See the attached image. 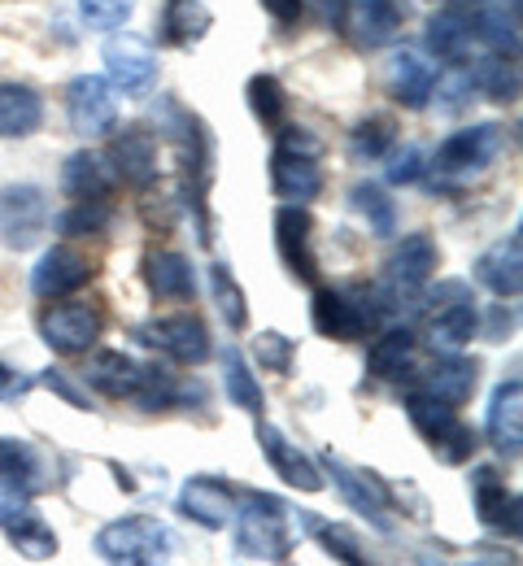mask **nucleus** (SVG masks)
Returning a JSON list of instances; mask_svg holds the SVG:
<instances>
[{"label": "nucleus", "mask_w": 523, "mask_h": 566, "mask_svg": "<svg viewBox=\"0 0 523 566\" xmlns=\"http://www.w3.org/2000/svg\"><path fill=\"white\" fill-rule=\"evenodd\" d=\"M475 449H480V431L467 427L462 419H453V423L432 440V458H437L441 467H467V462L475 458Z\"/></svg>", "instance_id": "45"}, {"label": "nucleus", "mask_w": 523, "mask_h": 566, "mask_svg": "<svg viewBox=\"0 0 523 566\" xmlns=\"http://www.w3.org/2000/svg\"><path fill=\"white\" fill-rule=\"evenodd\" d=\"M140 370H145V366L132 354H123V349H92L87 370H83V384H87L92 392L109 397V401H123V397L136 392Z\"/></svg>", "instance_id": "27"}, {"label": "nucleus", "mask_w": 523, "mask_h": 566, "mask_svg": "<svg viewBox=\"0 0 523 566\" xmlns=\"http://www.w3.org/2000/svg\"><path fill=\"white\" fill-rule=\"evenodd\" d=\"M484 436H489V444H493L502 458H520V449H523V384L520 379L498 384V392H493V401H489V415H484Z\"/></svg>", "instance_id": "25"}, {"label": "nucleus", "mask_w": 523, "mask_h": 566, "mask_svg": "<svg viewBox=\"0 0 523 566\" xmlns=\"http://www.w3.org/2000/svg\"><path fill=\"white\" fill-rule=\"evenodd\" d=\"M475 384H480V361H471V357H462L458 349L446 357H437V366L428 370V392L432 397H441L446 406H467L471 397H475Z\"/></svg>", "instance_id": "32"}, {"label": "nucleus", "mask_w": 523, "mask_h": 566, "mask_svg": "<svg viewBox=\"0 0 523 566\" xmlns=\"http://www.w3.org/2000/svg\"><path fill=\"white\" fill-rule=\"evenodd\" d=\"M297 357V340H289L284 332H258L253 336V361L271 375H289Z\"/></svg>", "instance_id": "47"}, {"label": "nucleus", "mask_w": 523, "mask_h": 566, "mask_svg": "<svg viewBox=\"0 0 523 566\" xmlns=\"http://www.w3.org/2000/svg\"><path fill=\"white\" fill-rule=\"evenodd\" d=\"M410 22V0H349L345 31L354 35L358 49H384L401 35Z\"/></svg>", "instance_id": "17"}, {"label": "nucleus", "mask_w": 523, "mask_h": 566, "mask_svg": "<svg viewBox=\"0 0 523 566\" xmlns=\"http://www.w3.org/2000/svg\"><path fill=\"white\" fill-rule=\"evenodd\" d=\"M289 505L271 493H244L240 510H231L236 554L249 563H289L293 558V523Z\"/></svg>", "instance_id": "2"}, {"label": "nucleus", "mask_w": 523, "mask_h": 566, "mask_svg": "<svg viewBox=\"0 0 523 566\" xmlns=\"http://www.w3.org/2000/svg\"><path fill=\"white\" fill-rule=\"evenodd\" d=\"M437 83H441V71L423 53H415V49H401L388 62V87H393V101L401 109H423L432 101Z\"/></svg>", "instance_id": "26"}, {"label": "nucleus", "mask_w": 523, "mask_h": 566, "mask_svg": "<svg viewBox=\"0 0 523 566\" xmlns=\"http://www.w3.org/2000/svg\"><path fill=\"white\" fill-rule=\"evenodd\" d=\"M415 354H419V340L410 327H388L375 336V345L367 349V375L379 379V384H397L410 366H415Z\"/></svg>", "instance_id": "31"}, {"label": "nucleus", "mask_w": 523, "mask_h": 566, "mask_svg": "<svg viewBox=\"0 0 523 566\" xmlns=\"http://www.w3.org/2000/svg\"><path fill=\"white\" fill-rule=\"evenodd\" d=\"M428 332H432V349H441V354H453L475 340L480 305H475L471 283L437 280V287L428 292Z\"/></svg>", "instance_id": "5"}, {"label": "nucleus", "mask_w": 523, "mask_h": 566, "mask_svg": "<svg viewBox=\"0 0 523 566\" xmlns=\"http://www.w3.org/2000/svg\"><path fill=\"white\" fill-rule=\"evenodd\" d=\"M62 188L71 201H109L118 188V170L109 161V153L96 148H79L62 166Z\"/></svg>", "instance_id": "22"}, {"label": "nucleus", "mask_w": 523, "mask_h": 566, "mask_svg": "<svg viewBox=\"0 0 523 566\" xmlns=\"http://www.w3.org/2000/svg\"><path fill=\"white\" fill-rule=\"evenodd\" d=\"M323 13L332 22V31H345V13H349V0H323Z\"/></svg>", "instance_id": "54"}, {"label": "nucleus", "mask_w": 523, "mask_h": 566, "mask_svg": "<svg viewBox=\"0 0 523 566\" xmlns=\"http://www.w3.org/2000/svg\"><path fill=\"white\" fill-rule=\"evenodd\" d=\"M327 471H332V484H336V493L345 496V505L358 514V518H367L375 532H393V514H388V489L367 475V471H358V467H349L345 458H336L332 449H327Z\"/></svg>", "instance_id": "15"}, {"label": "nucleus", "mask_w": 523, "mask_h": 566, "mask_svg": "<svg viewBox=\"0 0 523 566\" xmlns=\"http://www.w3.org/2000/svg\"><path fill=\"white\" fill-rule=\"evenodd\" d=\"M388 310L384 292L363 287H318L310 301V327L323 340H367L379 327V314Z\"/></svg>", "instance_id": "3"}, {"label": "nucleus", "mask_w": 523, "mask_h": 566, "mask_svg": "<svg viewBox=\"0 0 523 566\" xmlns=\"http://www.w3.org/2000/svg\"><path fill=\"white\" fill-rule=\"evenodd\" d=\"M40 340L62 357H79V354H92L101 332H105V318L96 305L87 301H49V310H40Z\"/></svg>", "instance_id": "7"}, {"label": "nucleus", "mask_w": 523, "mask_h": 566, "mask_svg": "<svg viewBox=\"0 0 523 566\" xmlns=\"http://www.w3.org/2000/svg\"><path fill=\"white\" fill-rule=\"evenodd\" d=\"M40 489H49L40 449L31 440L0 436V496H35Z\"/></svg>", "instance_id": "24"}, {"label": "nucleus", "mask_w": 523, "mask_h": 566, "mask_svg": "<svg viewBox=\"0 0 523 566\" xmlns=\"http://www.w3.org/2000/svg\"><path fill=\"white\" fill-rule=\"evenodd\" d=\"M475 40L489 53L520 62V9L515 4H475Z\"/></svg>", "instance_id": "34"}, {"label": "nucleus", "mask_w": 523, "mask_h": 566, "mask_svg": "<svg viewBox=\"0 0 523 566\" xmlns=\"http://www.w3.org/2000/svg\"><path fill=\"white\" fill-rule=\"evenodd\" d=\"M301 518V527L327 549V558H336V563H349V566H363L367 558H363V549H358V536L345 527V523H327L323 514H297Z\"/></svg>", "instance_id": "41"}, {"label": "nucleus", "mask_w": 523, "mask_h": 566, "mask_svg": "<svg viewBox=\"0 0 523 566\" xmlns=\"http://www.w3.org/2000/svg\"><path fill=\"white\" fill-rule=\"evenodd\" d=\"M53 227V206L40 184H4L0 188V244L9 253L35 249Z\"/></svg>", "instance_id": "6"}, {"label": "nucleus", "mask_w": 523, "mask_h": 566, "mask_svg": "<svg viewBox=\"0 0 523 566\" xmlns=\"http://www.w3.org/2000/svg\"><path fill=\"white\" fill-rule=\"evenodd\" d=\"M31 384H35V379H27L22 370H13V366L0 361V401H18V397H27Z\"/></svg>", "instance_id": "52"}, {"label": "nucleus", "mask_w": 523, "mask_h": 566, "mask_svg": "<svg viewBox=\"0 0 523 566\" xmlns=\"http://www.w3.org/2000/svg\"><path fill=\"white\" fill-rule=\"evenodd\" d=\"M145 222L157 227V231H170L175 222H179V213H184V197L175 192V188H157V192H145Z\"/></svg>", "instance_id": "49"}, {"label": "nucleus", "mask_w": 523, "mask_h": 566, "mask_svg": "<svg viewBox=\"0 0 523 566\" xmlns=\"http://www.w3.org/2000/svg\"><path fill=\"white\" fill-rule=\"evenodd\" d=\"M280 27H293V22H301V13H305V0H258Z\"/></svg>", "instance_id": "53"}, {"label": "nucleus", "mask_w": 523, "mask_h": 566, "mask_svg": "<svg viewBox=\"0 0 523 566\" xmlns=\"http://www.w3.org/2000/svg\"><path fill=\"white\" fill-rule=\"evenodd\" d=\"M471 92H480V96H489V101H498V105H511V101H520V66H515V57H498V53H489V57H480L471 71Z\"/></svg>", "instance_id": "37"}, {"label": "nucleus", "mask_w": 523, "mask_h": 566, "mask_svg": "<svg viewBox=\"0 0 523 566\" xmlns=\"http://www.w3.org/2000/svg\"><path fill=\"white\" fill-rule=\"evenodd\" d=\"M53 227L62 240H101L114 227V210L105 201H75L71 210L53 218Z\"/></svg>", "instance_id": "39"}, {"label": "nucleus", "mask_w": 523, "mask_h": 566, "mask_svg": "<svg viewBox=\"0 0 523 566\" xmlns=\"http://www.w3.org/2000/svg\"><path fill=\"white\" fill-rule=\"evenodd\" d=\"M35 384H44L49 392H57L66 406H75V410H92V397H87V388H75V379L66 375V370H57V366H49V370H40L35 375Z\"/></svg>", "instance_id": "51"}, {"label": "nucleus", "mask_w": 523, "mask_h": 566, "mask_svg": "<svg viewBox=\"0 0 523 566\" xmlns=\"http://www.w3.org/2000/svg\"><path fill=\"white\" fill-rule=\"evenodd\" d=\"M484 4H515L520 9V0H484Z\"/></svg>", "instance_id": "55"}, {"label": "nucleus", "mask_w": 523, "mask_h": 566, "mask_svg": "<svg viewBox=\"0 0 523 566\" xmlns=\"http://www.w3.org/2000/svg\"><path fill=\"white\" fill-rule=\"evenodd\" d=\"M397 123L388 118V114H372V118H363L358 127H354V136H349V144H354V153L358 157H367V161H375V157H384V153H393L397 148Z\"/></svg>", "instance_id": "46"}, {"label": "nucleus", "mask_w": 523, "mask_h": 566, "mask_svg": "<svg viewBox=\"0 0 523 566\" xmlns=\"http://www.w3.org/2000/svg\"><path fill=\"white\" fill-rule=\"evenodd\" d=\"M66 118L75 136H105L118 123V101L105 74H75L66 83Z\"/></svg>", "instance_id": "12"}, {"label": "nucleus", "mask_w": 523, "mask_h": 566, "mask_svg": "<svg viewBox=\"0 0 523 566\" xmlns=\"http://www.w3.org/2000/svg\"><path fill=\"white\" fill-rule=\"evenodd\" d=\"M44 127V101L35 87L0 78V140H27Z\"/></svg>", "instance_id": "29"}, {"label": "nucleus", "mask_w": 523, "mask_h": 566, "mask_svg": "<svg viewBox=\"0 0 523 566\" xmlns=\"http://www.w3.org/2000/svg\"><path fill=\"white\" fill-rule=\"evenodd\" d=\"M192 397H201V388H184V379H175L166 366H145L140 370V384L132 392V401L145 410V415H166L175 406H192Z\"/></svg>", "instance_id": "33"}, {"label": "nucleus", "mask_w": 523, "mask_h": 566, "mask_svg": "<svg viewBox=\"0 0 523 566\" xmlns=\"http://www.w3.org/2000/svg\"><path fill=\"white\" fill-rule=\"evenodd\" d=\"M145 287L153 301H192L197 296V275L184 253L175 249H149L145 253Z\"/></svg>", "instance_id": "28"}, {"label": "nucleus", "mask_w": 523, "mask_h": 566, "mask_svg": "<svg viewBox=\"0 0 523 566\" xmlns=\"http://www.w3.org/2000/svg\"><path fill=\"white\" fill-rule=\"evenodd\" d=\"M136 13V0H79V18L92 31H118Z\"/></svg>", "instance_id": "48"}, {"label": "nucleus", "mask_w": 523, "mask_h": 566, "mask_svg": "<svg viewBox=\"0 0 523 566\" xmlns=\"http://www.w3.org/2000/svg\"><path fill=\"white\" fill-rule=\"evenodd\" d=\"M215 27V13L206 0H170L161 13V35L175 49H197Z\"/></svg>", "instance_id": "35"}, {"label": "nucleus", "mask_w": 523, "mask_h": 566, "mask_svg": "<svg viewBox=\"0 0 523 566\" xmlns=\"http://www.w3.org/2000/svg\"><path fill=\"white\" fill-rule=\"evenodd\" d=\"M175 510L206 532H223L231 523V510H236V493L219 475H192V480H184V489L175 496Z\"/></svg>", "instance_id": "19"}, {"label": "nucleus", "mask_w": 523, "mask_h": 566, "mask_svg": "<svg viewBox=\"0 0 523 566\" xmlns=\"http://www.w3.org/2000/svg\"><path fill=\"white\" fill-rule=\"evenodd\" d=\"M437 266H441V249L428 231H415V235H401V244L393 249V258L384 262V301H415L428 283L437 280Z\"/></svg>", "instance_id": "8"}, {"label": "nucleus", "mask_w": 523, "mask_h": 566, "mask_svg": "<svg viewBox=\"0 0 523 566\" xmlns=\"http://www.w3.org/2000/svg\"><path fill=\"white\" fill-rule=\"evenodd\" d=\"M253 440H258L262 458L271 462V471H275L289 489H297V493H323V489H327V484H323V471H318L275 423L258 419V423H253Z\"/></svg>", "instance_id": "16"}, {"label": "nucleus", "mask_w": 523, "mask_h": 566, "mask_svg": "<svg viewBox=\"0 0 523 566\" xmlns=\"http://www.w3.org/2000/svg\"><path fill=\"white\" fill-rule=\"evenodd\" d=\"M471 40H475V4L467 9L462 0H446V4L428 18L423 44H428V53H432L437 62H462L467 49H471Z\"/></svg>", "instance_id": "21"}, {"label": "nucleus", "mask_w": 523, "mask_h": 566, "mask_svg": "<svg viewBox=\"0 0 523 566\" xmlns=\"http://www.w3.org/2000/svg\"><path fill=\"white\" fill-rule=\"evenodd\" d=\"M275 253L284 262V271L301 283L318 280V258H314V213L305 206H280L275 218Z\"/></svg>", "instance_id": "13"}, {"label": "nucleus", "mask_w": 523, "mask_h": 566, "mask_svg": "<svg viewBox=\"0 0 523 566\" xmlns=\"http://www.w3.org/2000/svg\"><path fill=\"white\" fill-rule=\"evenodd\" d=\"M136 336H140V345H149L153 354L170 357L179 366H201L215 354L210 327L197 314H161V318L145 323Z\"/></svg>", "instance_id": "10"}, {"label": "nucleus", "mask_w": 523, "mask_h": 566, "mask_svg": "<svg viewBox=\"0 0 523 566\" xmlns=\"http://www.w3.org/2000/svg\"><path fill=\"white\" fill-rule=\"evenodd\" d=\"M223 392L236 410H244V415H253V419H262V415H266L262 379L253 375L249 357L240 354V349H231V345L223 349Z\"/></svg>", "instance_id": "36"}, {"label": "nucleus", "mask_w": 523, "mask_h": 566, "mask_svg": "<svg viewBox=\"0 0 523 566\" xmlns=\"http://www.w3.org/2000/svg\"><path fill=\"white\" fill-rule=\"evenodd\" d=\"M210 292H215V305H219L227 327H231V332H244V327H249V296H244V287L231 275L227 262H215V266H210Z\"/></svg>", "instance_id": "42"}, {"label": "nucleus", "mask_w": 523, "mask_h": 566, "mask_svg": "<svg viewBox=\"0 0 523 566\" xmlns=\"http://www.w3.org/2000/svg\"><path fill=\"white\" fill-rule=\"evenodd\" d=\"M423 170H428L423 148H419V144H406V148H401V153H393V161H388V184H393V188L419 184V179H423Z\"/></svg>", "instance_id": "50"}, {"label": "nucleus", "mask_w": 523, "mask_h": 566, "mask_svg": "<svg viewBox=\"0 0 523 566\" xmlns=\"http://www.w3.org/2000/svg\"><path fill=\"white\" fill-rule=\"evenodd\" d=\"M96 554L105 563L153 566L175 554V536L166 523H157L149 514H127V518H114L96 532Z\"/></svg>", "instance_id": "4"}, {"label": "nucleus", "mask_w": 523, "mask_h": 566, "mask_svg": "<svg viewBox=\"0 0 523 566\" xmlns=\"http://www.w3.org/2000/svg\"><path fill=\"white\" fill-rule=\"evenodd\" d=\"M475 283L489 287L498 301H515L523 292V244H520V231H511L506 240H498L493 249H484L475 258Z\"/></svg>", "instance_id": "23"}, {"label": "nucleus", "mask_w": 523, "mask_h": 566, "mask_svg": "<svg viewBox=\"0 0 523 566\" xmlns=\"http://www.w3.org/2000/svg\"><path fill=\"white\" fill-rule=\"evenodd\" d=\"M502 153V127L498 123H471L462 132H453L441 140L437 157H432V170L441 179H471L480 170H489Z\"/></svg>", "instance_id": "9"}, {"label": "nucleus", "mask_w": 523, "mask_h": 566, "mask_svg": "<svg viewBox=\"0 0 523 566\" xmlns=\"http://www.w3.org/2000/svg\"><path fill=\"white\" fill-rule=\"evenodd\" d=\"M349 206L358 218H367V227H372L375 235H393L397 231V210H393V201H388V192L379 188V184H358L354 192H349Z\"/></svg>", "instance_id": "44"}, {"label": "nucleus", "mask_w": 523, "mask_h": 566, "mask_svg": "<svg viewBox=\"0 0 523 566\" xmlns=\"http://www.w3.org/2000/svg\"><path fill=\"white\" fill-rule=\"evenodd\" d=\"M105 78L114 87H123L127 96H145L157 83V53L149 40L136 31H118L105 44Z\"/></svg>", "instance_id": "14"}, {"label": "nucleus", "mask_w": 523, "mask_h": 566, "mask_svg": "<svg viewBox=\"0 0 523 566\" xmlns=\"http://www.w3.org/2000/svg\"><path fill=\"white\" fill-rule=\"evenodd\" d=\"M467 484H471V510H475V518L498 532V527H502V514H506V505H511V496H515V493H506L502 471H498V467H475Z\"/></svg>", "instance_id": "38"}, {"label": "nucleus", "mask_w": 523, "mask_h": 566, "mask_svg": "<svg viewBox=\"0 0 523 566\" xmlns=\"http://www.w3.org/2000/svg\"><path fill=\"white\" fill-rule=\"evenodd\" d=\"M271 192H275L284 206H310V201L323 192L318 157L275 144V153H271Z\"/></svg>", "instance_id": "20"}, {"label": "nucleus", "mask_w": 523, "mask_h": 566, "mask_svg": "<svg viewBox=\"0 0 523 566\" xmlns=\"http://www.w3.org/2000/svg\"><path fill=\"white\" fill-rule=\"evenodd\" d=\"M92 283V262L71 249V244H53V249H44V258L35 262V271H31V292L40 296V301H62V296H75L79 287H87Z\"/></svg>", "instance_id": "18"}, {"label": "nucleus", "mask_w": 523, "mask_h": 566, "mask_svg": "<svg viewBox=\"0 0 523 566\" xmlns=\"http://www.w3.org/2000/svg\"><path fill=\"white\" fill-rule=\"evenodd\" d=\"M244 101H249V114L262 123V127H284V114H289V92L275 74H253L244 83Z\"/></svg>", "instance_id": "40"}, {"label": "nucleus", "mask_w": 523, "mask_h": 566, "mask_svg": "<svg viewBox=\"0 0 523 566\" xmlns=\"http://www.w3.org/2000/svg\"><path fill=\"white\" fill-rule=\"evenodd\" d=\"M406 419H410V427L432 444L458 415H453V406H446L441 397H432V392L423 388V392H410V397H406Z\"/></svg>", "instance_id": "43"}, {"label": "nucleus", "mask_w": 523, "mask_h": 566, "mask_svg": "<svg viewBox=\"0 0 523 566\" xmlns=\"http://www.w3.org/2000/svg\"><path fill=\"white\" fill-rule=\"evenodd\" d=\"M109 161L118 170L123 184H136V188H149L157 179V140H153L145 127H127L118 132L109 144Z\"/></svg>", "instance_id": "30"}, {"label": "nucleus", "mask_w": 523, "mask_h": 566, "mask_svg": "<svg viewBox=\"0 0 523 566\" xmlns=\"http://www.w3.org/2000/svg\"><path fill=\"white\" fill-rule=\"evenodd\" d=\"M157 127L179 144V175H184V210L197 222V244H215V222H210V184H215V132L201 114L184 109L175 96H161Z\"/></svg>", "instance_id": "1"}, {"label": "nucleus", "mask_w": 523, "mask_h": 566, "mask_svg": "<svg viewBox=\"0 0 523 566\" xmlns=\"http://www.w3.org/2000/svg\"><path fill=\"white\" fill-rule=\"evenodd\" d=\"M0 536L31 563H53L57 558V532L44 523V514L27 496H0Z\"/></svg>", "instance_id": "11"}]
</instances>
